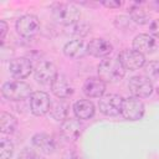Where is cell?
<instances>
[{"label": "cell", "mask_w": 159, "mask_h": 159, "mask_svg": "<svg viewBox=\"0 0 159 159\" xmlns=\"http://www.w3.org/2000/svg\"><path fill=\"white\" fill-rule=\"evenodd\" d=\"M113 51L112 43L106 39H93L87 45V52L93 57H107Z\"/></svg>", "instance_id": "14"}, {"label": "cell", "mask_w": 159, "mask_h": 159, "mask_svg": "<svg viewBox=\"0 0 159 159\" xmlns=\"http://www.w3.org/2000/svg\"><path fill=\"white\" fill-rule=\"evenodd\" d=\"M132 21V19L130 17H128V16H117L116 17V26L117 27H119V29H125L128 25H129V22Z\"/></svg>", "instance_id": "27"}, {"label": "cell", "mask_w": 159, "mask_h": 159, "mask_svg": "<svg viewBox=\"0 0 159 159\" xmlns=\"http://www.w3.org/2000/svg\"><path fill=\"white\" fill-rule=\"evenodd\" d=\"M40 30V20L32 14H26L16 21V31L20 36L31 39Z\"/></svg>", "instance_id": "5"}, {"label": "cell", "mask_w": 159, "mask_h": 159, "mask_svg": "<svg viewBox=\"0 0 159 159\" xmlns=\"http://www.w3.org/2000/svg\"><path fill=\"white\" fill-rule=\"evenodd\" d=\"M17 159H42V158H41L35 150H32V149H30V148H24V149L20 152Z\"/></svg>", "instance_id": "26"}, {"label": "cell", "mask_w": 159, "mask_h": 159, "mask_svg": "<svg viewBox=\"0 0 159 159\" xmlns=\"http://www.w3.org/2000/svg\"><path fill=\"white\" fill-rule=\"evenodd\" d=\"M82 130H83V125L81 124V120L77 118H67L61 123L60 127L61 135L68 142L77 140L81 137Z\"/></svg>", "instance_id": "12"}, {"label": "cell", "mask_w": 159, "mask_h": 159, "mask_svg": "<svg viewBox=\"0 0 159 159\" xmlns=\"http://www.w3.org/2000/svg\"><path fill=\"white\" fill-rule=\"evenodd\" d=\"M88 32H89V25L83 20H80L75 24L65 26V34L68 35V36L75 37V40H81Z\"/></svg>", "instance_id": "21"}, {"label": "cell", "mask_w": 159, "mask_h": 159, "mask_svg": "<svg viewBox=\"0 0 159 159\" xmlns=\"http://www.w3.org/2000/svg\"><path fill=\"white\" fill-rule=\"evenodd\" d=\"M63 53L70 58L80 60L88 53L87 45L83 42V40H71L63 46Z\"/></svg>", "instance_id": "18"}, {"label": "cell", "mask_w": 159, "mask_h": 159, "mask_svg": "<svg viewBox=\"0 0 159 159\" xmlns=\"http://www.w3.org/2000/svg\"><path fill=\"white\" fill-rule=\"evenodd\" d=\"M101 4L103 6H106V7H108V9H117V7H119L122 5V1H119V0H109V1H102Z\"/></svg>", "instance_id": "29"}, {"label": "cell", "mask_w": 159, "mask_h": 159, "mask_svg": "<svg viewBox=\"0 0 159 159\" xmlns=\"http://www.w3.org/2000/svg\"><path fill=\"white\" fill-rule=\"evenodd\" d=\"M82 89L89 98H101L106 92V82L99 77H89L86 80Z\"/></svg>", "instance_id": "16"}, {"label": "cell", "mask_w": 159, "mask_h": 159, "mask_svg": "<svg viewBox=\"0 0 159 159\" xmlns=\"http://www.w3.org/2000/svg\"><path fill=\"white\" fill-rule=\"evenodd\" d=\"M34 72H35V80L41 84H52V82L58 75L56 66L50 61L39 62Z\"/></svg>", "instance_id": "10"}, {"label": "cell", "mask_w": 159, "mask_h": 159, "mask_svg": "<svg viewBox=\"0 0 159 159\" xmlns=\"http://www.w3.org/2000/svg\"><path fill=\"white\" fill-rule=\"evenodd\" d=\"M120 114L127 120H139L144 114V103L137 97H128L123 99Z\"/></svg>", "instance_id": "6"}, {"label": "cell", "mask_w": 159, "mask_h": 159, "mask_svg": "<svg viewBox=\"0 0 159 159\" xmlns=\"http://www.w3.org/2000/svg\"><path fill=\"white\" fill-rule=\"evenodd\" d=\"M68 109H70V106L68 103L65 101V99H56L51 103V108H50V116L57 120V122H63L68 118Z\"/></svg>", "instance_id": "20"}, {"label": "cell", "mask_w": 159, "mask_h": 159, "mask_svg": "<svg viewBox=\"0 0 159 159\" xmlns=\"http://www.w3.org/2000/svg\"><path fill=\"white\" fill-rule=\"evenodd\" d=\"M32 145L43 154H52L57 148L55 138L46 133H36L32 137Z\"/></svg>", "instance_id": "13"}, {"label": "cell", "mask_w": 159, "mask_h": 159, "mask_svg": "<svg viewBox=\"0 0 159 159\" xmlns=\"http://www.w3.org/2000/svg\"><path fill=\"white\" fill-rule=\"evenodd\" d=\"M51 91L57 98L61 99H66L73 94V87L67 80V77L63 75H57V77L51 84Z\"/></svg>", "instance_id": "15"}, {"label": "cell", "mask_w": 159, "mask_h": 159, "mask_svg": "<svg viewBox=\"0 0 159 159\" xmlns=\"http://www.w3.org/2000/svg\"><path fill=\"white\" fill-rule=\"evenodd\" d=\"M155 46L157 43L154 37L148 34H139L133 40V50H135L142 55L152 53L155 50Z\"/></svg>", "instance_id": "17"}, {"label": "cell", "mask_w": 159, "mask_h": 159, "mask_svg": "<svg viewBox=\"0 0 159 159\" xmlns=\"http://www.w3.org/2000/svg\"><path fill=\"white\" fill-rule=\"evenodd\" d=\"M145 77L153 81H159V61H150L144 66Z\"/></svg>", "instance_id": "23"}, {"label": "cell", "mask_w": 159, "mask_h": 159, "mask_svg": "<svg viewBox=\"0 0 159 159\" xmlns=\"http://www.w3.org/2000/svg\"><path fill=\"white\" fill-rule=\"evenodd\" d=\"M97 71H98V77L102 81L109 83L120 81L125 75V70L122 66V63L118 61V58L102 60L97 67Z\"/></svg>", "instance_id": "1"}, {"label": "cell", "mask_w": 159, "mask_h": 159, "mask_svg": "<svg viewBox=\"0 0 159 159\" xmlns=\"http://www.w3.org/2000/svg\"><path fill=\"white\" fill-rule=\"evenodd\" d=\"M32 63L29 58L26 57H17V58H14L10 61L9 63V71H10V75L21 81L24 78H26L27 76H30V73L32 72Z\"/></svg>", "instance_id": "11"}, {"label": "cell", "mask_w": 159, "mask_h": 159, "mask_svg": "<svg viewBox=\"0 0 159 159\" xmlns=\"http://www.w3.org/2000/svg\"><path fill=\"white\" fill-rule=\"evenodd\" d=\"M29 102H30V109H31L32 114L37 116V117L43 116L47 112H50L51 103H52V101L50 99V96L42 91L32 92Z\"/></svg>", "instance_id": "9"}, {"label": "cell", "mask_w": 159, "mask_h": 159, "mask_svg": "<svg viewBox=\"0 0 159 159\" xmlns=\"http://www.w3.org/2000/svg\"><path fill=\"white\" fill-rule=\"evenodd\" d=\"M52 15L55 20L58 24H62L63 26H68L71 24H75L81 20V11L80 9L70 2H62L56 4L52 9Z\"/></svg>", "instance_id": "3"}, {"label": "cell", "mask_w": 159, "mask_h": 159, "mask_svg": "<svg viewBox=\"0 0 159 159\" xmlns=\"http://www.w3.org/2000/svg\"><path fill=\"white\" fill-rule=\"evenodd\" d=\"M130 19L133 22L138 25H144L148 22V15L147 12L140 7H133L130 9Z\"/></svg>", "instance_id": "25"}, {"label": "cell", "mask_w": 159, "mask_h": 159, "mask_svg": "<svg viewBox=\"0 0 159 159\" xmlns=\"http://www.w3.org/2000/svg\"><path fill=\"white\" fill-rule=\"evenodd\" d=\"M6 34H7V24H6V21L1 20L0 21V40L1 41H4Z\"/></svg>", "instance_id": "30"}, {"label": "cell", "mask_w": 159, "mask_h": 159, "mask_svg": "<svg viewBox=\"0 0 159 159\" xmlns=\"http://www.w3.org/2000/svg\"><path fill=\"white\" fill-rule=\"evenodd\" d=\"M1 93L6 99L22 101V99L30 98V96L32 94V89H31V86L27 84L26 82L14 80V81H7L2 84Z\"/></svg>", "instance_id": "2"}, {"label": "cell", "mask_w": 159, "mask_h": 159, "mask_svg": "<svg viewBox=\"0 0 159 159\" xmlns=\"http://www.w3.org/2000/svg\"><path fill=\"white\" fill-rule=\"evenodd\" d=\"M0 122H1V132L4 134H12L17 128V119L10 113L2 112L0 116Z\"/></svg>", "instance_id": "22"}, {"label": "cell", "mask_w": 159, "mask_h": 159, "mask_svg": "<svg viewBox=\"0 0 159 159\" xmlns=\"http://www.w3.org/2000/svg\"><path fill=\"white\" fill-rule=\"evenodd\" d=\"M94 104L89 99H80L73 104V113L77 119L87 120L94 116Z\"/></svg>", "instance_id": "19"}, {"label": "cell", "mask_w": 159, "mask_h": 159, "mask_svg": "<svg viewBox=\"0 0 159 159\" xmlns=\"http://www.w3.org/2000/svg\"><path fill=\"white\" fill-rule=\"evenodd\" d=\"M128 88L133 97L147 98L153 93V83L145 76H134L128 82Z\"/></svg>", "instance_id": "7"}, {"label": "cell", "mask_w": 159, "mask_h": 159, "mask_svg": "<svg viewBox=\"0 0 159 159\" xmlns=\"http://www.w3.org/2000/svg\"><path fill=\"white\" fill-rule=\"evenodd\" d=\"M122 106H123V98L116 93L102 96L98 101V108L101 113H103L107 117H116L120 114Z\"/></svg>", "instance_id": "4"}, {"label": "cell", "mask_w": 159, "mask_h": 159, "mask_svg": "<svg viewBox=\"0 0 159 159\" xmlns=\"http://www.w3.org/2000/svg\"><path fill=\"white\" fill-rule=\"evenodd\" d=\"M118 61L122 63L124 70L135 71V70L142 68L145 65V56L137 52L133 48L130 50L128 48V50H123L122 52H119Z\"/></svg>", "instance_id": "8"}, {"label": "cell", "mask_w": 159, "mask_h": 159, "mask_svg": "<svg viewBox=\"0 0 159 159\" xmlns=\"http://www.w3.org/2000/svg\"><path fill=\"white\" fill-rule=\"evenodd\" d=\"M149 30H150V34L155 37H159V17L153 20L150 24H149Z\"/></svg>", "instance_id": "28"}, {"label": "cell", "mask_w": 159, "mask_h": 159, "mask_svg": "<svg viewBox=\"0 0 159 159\" xmlns=\"http://www.w3.org/2000/svg\"><path fill=\"white\" fill-rule=\"evenodd\" d=\"M14 154V144L10 139L2 138L0 143V159H10Z\"/></svg>", "instance_id": "24"}]
</instances>
